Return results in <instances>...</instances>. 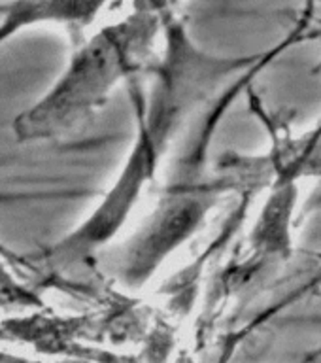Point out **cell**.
<instances>
[{"instance_id": "obj_1", "label": "cell", "mask_w": 321, "mask_h": 363, "mask_svg": "<svg viewBox=\"0 0 321 363\" xmlns=\"http://www.w3.org/2000/svg\"><path fill=\"white\" fill-rule=\"evenodd\" d=\"M163 57L155 65V82L138 112V135L123 169L96 208L72 233L51 246L45 267L62 269L84 263L113 242L121 227L135 214L138 201L152 184L172 142L193 110L237 74L271 59L276 51L246 57H218L198 50L186 25L178 19L163 23Z\"/></svg>"}, {"instance_id": "obj_2", "label": "cell", "mask_w": 321, "mask_h": 363, "mask_svg": "<svg viewBox=\"0 0 321 363\" xmlns=\"http://www.w3.org/2000/svg\"><path fill=\"white\" fill-rule=\"evenodd\" d=\"M163 19L133 10L79 42L61 76L13 119L17 142H55L79 130L125 79L146 70Z\"/></svg>"}, {"instance_id": "obj_3", "label": "cell", "mask_w": 321, "mask_h": 363, "mask_svg": "<svg viewBox=\"0 0 321 363\" xmlns=\"http://www.w3.org/2000/svg\"><path fill=\"white\" fill-rule=\"evenodd\" d=\"M221 187H176L153 210L142 227L121 244L101 250L110 277L127 289H140L150 282L176 248L201 229L208 212L215 206Z\"/></svg>"}, {"instance_id": "obj_4", "label": "cell", "mask_w": 321, "mask_h": 363, "mask_svg": "<svg viewBox=\"0 0 321 363\" xmlns=\"http://www.w3.org/2000/svg\"><path fill=\"white\" fill-rule=\"evenodd\" d=\"M108 0H8L0 2V45L36 25L81 30L101 16Z\"/></svg>"}, {"instance_id": "obj_5", "label": "cell", "mask_w": 321, "mask_h": 363, "mask_svg": "<svg viewBox=\"0 0 321 363\" xmlns=\"http://www.w3.org/2000/svg\"><path fill=\"white\" fill-rule=\"evenodd\" d=\"M283 288L286 289L282 291V295L269 308V314L283 311L295 303H300L306 297H314V295L321 294V254L306 257L303 267L297 271V277L286 280Z\"/></svg>"}, {"instance_id": "obj_6", "label": "cell", "mask_w": 321, "mask_h": 363, "mask_svg": "<svg viewBox=\"0 0 321 363\" xmlns=\"http://www.w3.org/2000/svg\"><path fill=\"white\" fill-rule=\"evenodd\" d=\"M0 297H4L8 301H17V303H38L30 291H27L21 284H17L8 274L2 263H0Z\"/></svg>"}, {"instance_id": "obj_7", "label": "cell", "mask_w": 321, "mask_h": 363, "mask_svg": "<svg viewBox=\"0 0 321 363\" xmlns=\"http://www.w3.org/2000/svg\"><path fill=\"white\" fill-rule=\"evenodd\" d=\"M180 2L181 0H135L133 2V10L144 11V13H150V16H155L167 21Z\"/></svg>"}, {"instance_id": "obj_8", "label": "cell", "mask_w": 321, "mask_h": 363, "mask_svg": "<svg viewBox=\"0 0 321 363\" xmlns=\"http://www.w3.org/2000/svg\"><path fill=\"white\" fill-rule=\"evenodd\" d=\"M320 352L321 350H314L312 354H308V356H305V357H300L299 362H293V363H314L317 359V356H320Z\"/></svg>"}]
</instances>
